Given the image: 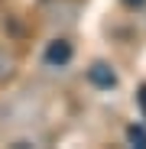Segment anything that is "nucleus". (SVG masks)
Segmentation results:
<instances>
[{
  "label": "nucleus",
  "mask_w": 146,
  "mask_h": 149,
  "mask_svg": "<svg viewBox=\"0 0 146 149\" xmlns=\"http://www.w3.org/2000/svg\"><path fill=\"white\" fill-rule=\"evenodd\" d=\"M127 143L146 146V127H143V123H130V127H127Z\"/></svg>",
  "instance_id": "4"
},
{
  "label": "nucleus",
  "mask_w": 146,
  "mask_h": 149,
  "mask_svg": "<svg viewBox=\"0 0 146 149\" xmlns=\"http://www.w3.org/2000/svg\"><path fill=\"white\" fill-rule=\"evenodd\" d=\"M88 81H91L94 88H101V91H110V88H117V71H114V65H107V62H94V65L88 68Z\"/></svg>",
  "instance_id": "2"
},
{
  "label": "nucleus",
  "mask_w": 146,
  "mask_h": 149,
  "mask_svg": "<svg viewBox=\"0 0 146 149\" xmlns=\"http://www.w3.org/2000/svg\"><path fill=\"white\" fill-rule=\"evenodd\" d=\"M71 58H75V45H71L68 39H52L45 45V52H42V62L49 68H65Z\"/></svg>",
  "instance_id": "1"
},
{
  "label": "nucleus",
  "mask_w": 146,
  "mask_h": 149,
  "mask_svg": "<svg viewBox=\"0 0 146 149\" xmlns=\"http://www.w3.org/2000/svg\"><path fill=\"white\" fill-rule=\"evenodd\" d=\"M124 3H127V7L133 10V7H143V3H146V0H124Z\"/></svg>",
  "instance_id": "5"
},
{
  "label": "nucleus",
  "mask_w": 146,
  "mask_h": 149,
  "mask_svg": "<svg viewBox=\"0 0 146 149\" xmlns=\"http://www.w3.org/2000/svg\"><path fill=\"white\" fill-rule=\"evenodd\" d=\"M13 71H16V55L7 52V49L0 45V84L10 81V78H13Z\"/></svg>",
  "instance_id": "3"
}]
</instances>
